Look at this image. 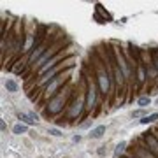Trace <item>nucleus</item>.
<instances>
[{"label": "nucleus", "instance_id": "obj_1", "mask_svg": "<svg viewBox=\"0 0 158 158\" xmlns=\"http://www.w3.org/2000/svg\"><path fill=\"white\" fill-rule=\"evenodd\" d=\"M93 62H95V63H93V69H95L97 86H98V90H100V93H102L104 97H107V95H109V92H111V83H112L111 70H109L107 63L104 65V62H102V60H98L97 56H95V60H93Z\"/></svg>", "mask_w": 158, "mask_h": 158}, {"label": "nucleus", "instance_id": "obj_2", "mask_svg": "<svg viewBox=\"0 0 158 158\" xmlns=\"http://www.w3.org/2000/svg\"><path fill=\"white\" fill-rule=\"evenodd\" d=\"M69 95H70V90L65 88V90H62L58 95H55L53 98H49V102H48V105H46V114H48V116H56V114H60V112L63 111V107L69 105V102H67V100H69Z\"/></svg>", "mask_w": 158, "mask_h": 158}, {"label": "nucleus", "instance_id": "obj_3", "mask_svg": "<svg viewBox=\"0 0 158 158\" xmlns=\"http://www.w3.org/2000/svg\"><path fill=\"white\" fill-rule=\"evenodd\" d=\"M70 70L72 69H69V70H65V72H62L58 77H55L49 84H46V88H44V98H53L55 95H58L60 92H62V86L69 81V76H70Z\"/></svg>", "mask_w": 158, "mask_h": 158}, {"label": "nucleus", "instance_id": "obj_4", "mask_svg": "<svg viewBox=\"0 0 158 158\" xmlns=\"http://www.w3.org/2000/svg\"><path fill=\"white\" fill-rule=\"evenodd\" d=\"M97 105V88L93 84V81L86 79V93H84V111L92 112Z\"/></svg>", "mask_w": 158, "mask_h": 158}, {"label": "nucleus", "instance_id": "obj_5", "mask_svg": "<svg viewBox=\"0 0 158 158\" xmlns=\"http://www.w3.org/2000/svg\"><path fill=\"white\" fill-rule=\"evenodd\" d=\"M84 109V100L83 98H77V97H72V100L67 105V118L69 120H77L81 116V112Z\"/></svg>", "mask_w": 158, "mask_h": 158}, {"label": "nucleus", "instance_id": "obj_6", "mask_svg": "<svg viewBox=\"0 0 158 158\" xmlns=\"http://www.w3.org/2000/svg\"><path fill=\"white\" fill-rule=\"evenodd\" d=\"M144 141L148 144V151L153 153L155 156H158V137H155L153 132H146L144 133Z\"/></svg>", "mask_w": 158, "mask_h": 158}, {"label": "nucleus", "instance_id": "obj_7", "mask_svg": "<svg viewBox=\"0 0 158 158\" xmlns=\"http://www.w3.org/2000/svg\"><path fill=\"white\" fill-rule=\"evenodd\" d=\"M105 130H107L105 125H98V127L92 128V130H90V139H100L102 135L105 133Z\"/></svg>", "mask_w": 158, "mask_h": 158}, {"label": "nucleus", "instance_id": "obj_8", "mask_svg": "<svg viewBox=\"0 0 158 158\" xmlns=\"http://www.w3.org/2000/svg\"><path fill=\"white\" fill-rule=\"evenodd\" d=\"M4 88L7 90L9 93H16L18 90H19V84H18L14 79H5V83H4Z\"/></svg>", "mask_w": 158, "mask_h": 158}, {"label": "nucleus", "instance_id": "obj_9", "mask_svg": "<svg viewBox=\"0 0 158 158\" xmlns=\"http://www.w3.org/2000/svg\"><path fill=\"white\" fill-rule=\"evenodd\" d=\"M18 118H19V123H25L27 127H32V125H37L32 118H30V114H27V112H18Z\"/></svg>", "mask_w": 158, "mask_h": 158}, {"label": "nucleus", "instance_id": "obj_10", "mask_svg": "<svg viewBox=\"0 0 158 158\" xmlns=\"http://www.w3.org/2000/svg\"><path fill=\"white\" fill-rule=\"evenodd\" d=\"M156 120H158V112H151L149 116H146V118L139 120V123H141V125H151V123H155Z\"/></svg>", "mask_w": 158, "mask_h": 158}, {"label": "nucleus", "instance_id": "obj_11", "mask_svg": "<svg viewBox=\"0 0 158 158\" xmlns=\"http://www.w3.org/2000/svg\"><path fill=\"white\" fill-rule=\"evenodd\" d=\"M125 148H127V141H121L120 144H116V148H114V153H112V158H120V155H123Z\"/></svg>", "mask_w": 158, "mask_h": 158}, {"label": "nucleus", "instance_id": "obj_12", "mask_svg": "<svg viewBox=\"0 0 158 158\" xmlns=\"http://www.w3.org/2000/svg\"><path fill=\"white\" fill-rule=\"evenodd\" d=\"M12 132H14L16 135H21V133H27V132H28V127H27L25 123H16V125H14V128H12Z\"/></svg>", "mask_w": 158, "mask_h": 158}, {"label": "nucleus", "instance_id": "obj_13", "mask_svg": "<svg viewBox=\"0 0 158 158\" xmlns=\"http://www.w3.org/2000/svg\"><path fill=\"white\" fill-rule=\"evenodd\" d=\"M149 104H151V97H148V95H142V97H139V98H137V105H139L141 109L148 107Z\"/></svg>", "mask_w": 158, "mask_h": 158}, {"label": "nucleus", "instance_id": "obj_14", "mask_svg": "<svg viewBox=\"0 0 158 158\" xmlns=\"http://www.w3.org/2000/svg\"><path fill=\"white\" fill-rule=\"evenodd\" d=\"M151 63H153V67H155V70L158 72V48L151 49Z\"/></svg>", "mask_w": 158, "mask_h": 158}, {"label": "nucleus", "instance_id": "obj_15", "mask_svg": "<svg viewBox=\"0 0 158 158\" xmlns=\"http://www.w3.org/2000/svg\"><path fill=\"white\" fill-rule=\"evenodd\" d=\"M48 133L53 135V137H62V135H63V132H62L60 128H55V127H49V128H48Z\"/></svg>", "mask_w": 158, "mask_h": 158}, {"label": "nucleus", "instance_id": "obj_16", "mask_svg": "<svg viewBox=\"0 0 158 158\" xmlns=\"http://www.w3.org/2000/svg\"><path fill=\"white\" fill-rule=\"evenodd\" d=\"M146 116H148V112L144 109H137L132 112V118H146Z\"/></svg>", "mask_w": 158, "mask_h": 158}, {"label": "nucleus", "instance_id": "obj_17", "mask_svg": "<svg viewBox=\"0 0 158 158\" xmlns=\"http://www.w3.org/2000/svg\"><path fill=\"white\" fill-rule=\"evenodd\" d=\"M90 127H92V120H88L86 123H83V125H81V128H90Z\"/></svg>", "mask_w": 158, "mask_h": 158}, {"label": "nucleus", "instance_id": "obj_18", "mask_svg": "<svg viewBox=\"0 0 158 158\" xmlns=\"http://www.w3.org/2000/svg\"><path fill=\"white\" fill-rule=\"evenodd\" d=\"M0 128H2V132H5V130H7V125H5V121H4V120L0 121Z\"/></svg>", "mask_w": 158, "mask_h": 158}, {"label": "nucleus", "instance_id": "obj_19", "mask_svg": "<svg viewBox=\"0 0 158 158\" xmlns=\"http://www.w3.org/2000/svg\"><path fill=\"white\" fill-rule=\"evenodd\" d=\"M72 141H74V142H81V135H79V133H77V135H74Z\"/></svg>", "mask_w": 158, "mask_h": 158}, {"label": "nucleus", "instance_id": "obj_20", "mask_svg": "<svg viewBox=\"0 0 158 158\" xmlns=\"http://www.w3.org/2000/svg\"><path fill=\"white\" fill-rule=\"evenodd\" d=\"M156 104H158V98H156Z\"/></svg>", "mask_w": 158, "mask_h": 158}]
</instances>
